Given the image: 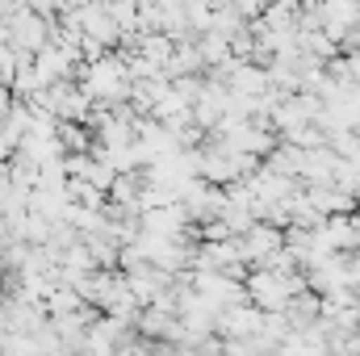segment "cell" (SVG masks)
<instances>
[{"instance_id": "cell-1", "label": "cell", "mask_w": 360, "mask_h": 356, "mask_svg": "<svg viewBox=\"0 0 360 356\" xmlns=\"http://www.w3.org/2000/svg\"><path fill=\"white\" fill-rule=\"evenodd\" d=\"M281 248H285V231H281V227H272V222H252V227L239 235V252H243L248 268L269 265Z\"/></svg>"}, {"instance_id": "cell-2", "label": "cell", "mask_w": 360, "mask_h": 356, "mask_svg": "<svg viewBox=\"0 0 360 356\" xmlns=\"http://www.w3.org/2000/svg\"><path fill=\"white\" fill-rule=\"evenodd\" d=\"M319 239L327 243V252H360V227H356V218H352V214L323 218Z\"/></svg>"}, {"instance_id": "cell-3", "label": "cell", "mask_w": 360, "mask_h": 356, "mask_svg": "<svg viewBox=\"0 0 360 356\" xmlns=\"http://www.w3.org/2000/svg\"><path fill=\"white\" fill-rule=\"evenodd\" d=\"M281 314H285L289 331H306V327H314V323L323 319V298H319L314 289H302V293L289 298V306H285Z\"/></svg>"}]
</instances>
